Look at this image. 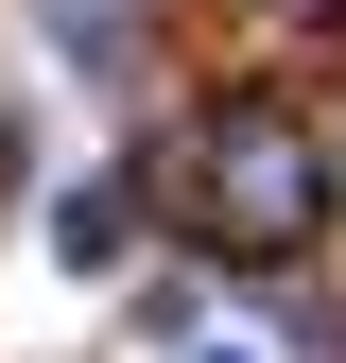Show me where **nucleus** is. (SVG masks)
Listing matches in <instances>:
<instances>
[{
	"mask_svg": "<svg viewBox=\"0 0 346 363\" xmlns=\"http://www.w3.org/2000/svg\"><path fill=\"white\" fill-rule=\"evenodd\" d=\"M191 208H208V242H242V259L312 242V225H329V139H312L294 104H208V139H191Z\"/></svg>",
	"mask_w": 346,
	"mask_h": 363,
	"instance_id": "f257e3e1",
	"label": "nucleus"
},
{
	"mask_svg": "<svg viewBox=\"0 0 346 363\" xmlns=\"http://www.w3.org/2000/svg\"><path fill=\"white\" fill-rule=\"evenodd\" d=\"M208 363H242V346H208Z\"/></svg>",
	"mask_w": 346,
	"mask_h": 363,
	"instance_id": "f03ea898",
	"label": "nucleus"
},
{
	"mask_svg": "<svg viewBox=\"0 0 346 363\" xmlns=\"http://www.w3.org/2000/svg\"><path fill=\"white\" fill-rule=\"evenodd\" d=\"M329 191H346V173H329Z\"/></svg>",
	"mask_w": 346,
	"mask_h": 363,
	"instance_id": "7ed1b4c3",
	"label": "nucleus"
}]
</instances>
